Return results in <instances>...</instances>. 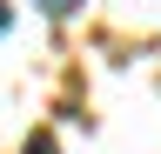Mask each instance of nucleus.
<instances>
[{
	"instance_id": "1",
	"label": "nucleus",
	"mask_w": 161,
	"mask_h": 154,
	"mask_svg": "<svg viewBox=\"0 0 161 154\" xmlns=\"http://www.w3.org/2000/svg\"><path fill=\"white\" fill-rule=\"evenodd\" d=\"M40 7H47V13H74L80 0H40Z\"/></svg>"
},
{
	"instance_id": "2",
	"label": "nucleus",
	"mask_w": 161,
	"mask_h": 154,
	"mask_svg": "<svg viewBox=\"0 0 161 154\" xmlns=\"http://www.w3.org/2000/svg\"><path fill=\"white\" fill-rule=\"evenodd\" d=\"M27 154H54V141H47V134H34V141H27Z\"/></svg>"
},
{
	"instance_id": "3",
	"label": "nucleus",
	"mask_w": 161,
	"mask_h": 154,
	"mask_svg": "<svg viewBox=\"0 0 161 154\" xmlns=\"http://www.w3.org/2000/svg\"><path fill=\"white\" fill-rule=\"evenodd\" d=\"M0 34H7V0H0Z\"/></svg>"
}]
</instances>
